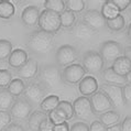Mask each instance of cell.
<instances>
[{
	"instance_id": "cell-42",
	"label": "cell",
	"mask_w": 131,
	"mask_h": 131,
	"mask_svg": "<svg viewBox=\"0 0 131 131\" xmlns=\"http://www.w3.org/2000/svg\"><path fill=\"white\" fill-rule=\"evenodd\" d=\"M121 131H131V116H127V117L122 120Z\"/></svg>"
},
{
	"instance_id": "cell-35",
	"label": "cell",
	"mask_w": 131,
	"mask_h": 131,
	"mask_svg": "<svg viewBox=\"0 0 131 131\" xmlns=\"http://www.w3.org/2000/svg\"><path fill=\"white\" fill-rule=\"evenodd\" d=\"M12 82V75L8 70H0V88H6Z\"/></svg>"
},
{
	"instance_id": "cell-32",
	"label": "cell",
	"mask_w": 131,
	"mask_h": 131,
	"mask_svg": "<svg viewBox=\"0 0 131 131\" xmlns=\"http://www.w3.org/2000/svg\"><path fill=\"white\" fill-rule=\"evenodd\" d=\"M12 53V44L8 40H0V61L8 60Z\"/></svg>"
},
{
	"instance_id": "cell-13",
	"label": "cell",
	"mask_w": 131,
	"mask_h": 131,
	"mask_svg": "<svg viewBox=\"0 0 131 131\" xmlns=\"http://www.w3.org/2000/svg\"><path fill=\"white\" fill-rule=\"evenodd\" d=\"M82 21L86 24H88L96 32L104 29L105 25H106V19L103 17L101 12L97 11L96 9H89L84 12Z\"/></svg>"
},
{
	"instance_id": "cell-46",
	"label": "cell",
	"mask_w": 131,
	"mask_h": 131,
	"mask_svg": "<svg viewBox=\"0 0 131 131\" xmlns=\"http://www.w3.org/2000/svg\"><path fill=\"white\" fill-rule=\"evenodd\" d=\"M106 131H121V123H117V125L111 126V127H107Z\"/></svg>"
},
{
	"instance_id": "cell-2",
	"label": "cell",
	"mask_w": 131,
	"mask_h": 131,
	"mask_svg": "<svg viewBox=\"0 0 131 131\" xmlns=\"http://www.w3.org/2000/svg\"><path fill=\"white\" fill-rule=\"evenodd\" d=\"M39 83H41L46 89L55 88L62 82V72L57 65L45 64L39 68Z\"/></svg>"
},
{
	"instance_id": "cell-3",
	"label": "cell",
	"mask_w": 131,
	"mask_h": 131,
	"mask_svg": "<svg viewBox=\"0 0 131 131\" xmlns=\"http://www.w3.org/2000/svg\"><path fill=\"white\" fill-rule=\"evenodd\" d=\"M40 30L48 32L50 34H54L61 29V14L51 10L44 9L40 14L39 19Z\"/></svg>"
},
{
	"instance_id": "cell-24",
	"label": "cell",
	"mask_w": 131,
	"mask_h": 131,
	"mask_svg": "<svg viewBox=\"0 0 131 131\" xmlns=\"http://www.w3.org/2000/svg\"><path fill=\"white\" fill-rule=\"evenodd\" d=\"M13 103L14 96L11 95L8 88H0V110H7L11 108Z\"/></svg>"
},
{
	"instance_id": "cell-10",
	"label": "cell",
	"mask_w": 131,
	"mask_h": 131,
	"mask_svg": "<svg viewBox=\"0 0 131 131\" xmlns=\"http://www.w3.org/2000/svg\"><path fill=\"white\" fill-rule=\"evenodd\" d=\"M73 108H74V115L78 119L87 120L95 115L92 109V105H90V100L88 97H77L73 103Z\"/></svg>"
},
{
	"instance_id": "cell-19",
	"label": "cell",
	"mask_w": 131,
	"mask_h": 131,
	"mask_svg": "<svg viewBox=\"0 0 131 131\" xmlns=\"http://www.w3.org/2000/svg\"><path fill=\"white\" fill-rule=\"evenodd\" d=\"M101 77L106 84H111V85H117V86H123L126 85V81L123 76L118 75L116 72H114L111 67H107L101 72Z\"/></svg>"
},
{
	"instance_id": "cell-20",
	"label": "cell",
	"mask_w": 131,
	"mask_h": 131,
	"mask_svg": "<svg viewBox=\"0 0 131 131\" xmlns=\"http://www.w3.org/2000/svg\"><path fill=\"white\" fill-rule=\"evenodd\" d=\"M111 68L114 70V72L117 73L118 75L125 77V76L131 71V63L125 55H122V56L118 57V59L112 63Z\"/></svg>"
},
{
	"instance_id": "cell-15",
	"label": "cell",
	"mask_w": 131,
	"mask_h": 131,
	"mask_svg": "<svg viewBox=\"0 0 131 131\" xmlns=\"http://www.w3.org/2000/svg\"><path fill=\"white\" fill-rule=\"evenodd\" d=\"M39 73V66L38 62L34 59H29L28 62L23 66L17 70V75L21 79H32L35 76H38Z\"/></svg>"
},
{
	"instance_id": "cell-16",
	"label": "cell",
	"mask_w": 131,
	"mask_h": 131,
	"mask_svg": "<svg viewBox=\"0 0 131 131\" xmlns=\"http://www.w3.org/2000/svg\"><path fill=\"white\" fill-rule=\"evenodd\" d=\"M40 14H41V12H40L38 7L28 6L23 9L22 13H21V20L27 27H34L39 23Z\"/></svg>"
},
{
	"instance_id": "cell-8",
	"label": "cell",
	"mask_w": 131,
	"mask_h": 131,
	"mask_svg": "<svg viewBox=\"0 0 131 131\" xmlns=\"http://www.w3.org/2000/svg\"><path fill=\"white\" fill-rule=\"evenodd\" d=\"M86 71L84 70L83 65L81 64H72L70 66L64 67L62 71V81L66 84L75 85L79 84V82L85 77Z\"/></svg>"
},
{
	"instance_id": "cell-5",
	"label": "cell",
	"mask_w": 131,
	"mask_h": 131,
	"mask_svg": "<svg viewBox=\"0 0 131 131\" xmlns=\"http://www.w3.org/2000/svg\"><path fill=\"white\" fill-rule=\"evenodd\" d=\"M48 89L39 82H31L25 85V89L23 93V98H25L32 106L40 105L44 99Z\"/></svg>"
},
{
	"instance_id": "cell-7",
	"label": "cell",
	"mask_w": 131,
	"mask_h": 131,
	"mask_svg": "<svg viewBox=\"0 0 131 131\" xmlns=\"http://www.w3.org/2000/svg\"><path fill=\"white\" fill-rule=\"evenodd\" d=\"M122 52L123 50L121 44L116 41L109 40V41H105L100 44L99 54L107 63H114L118 57L122 56Z\"/></svg>"
},
{
	"instance_id": "cell-50",
	"label": "cell",
	"mask_w": 131,
	"mask_h": 131,
	"mask_svg": "<svg viewBox=\"0 0 131 131\" xmlns=\"http://www.w3.org/2000/svg\"><path fill=\"white\" fill-rule=\"evenodd\" d=\"M130 14H131V9H130Z\"/></svg>"
},
{
	"instance_id": "cell-39",
	"label": "cell",
	"mask_w": 131,
	"mask_h": 131,
	"mask_svg": "<svg viewBox=\"0 0 131 131\" xmlns=\"http://www.w3.org/2000/svg\"><path fill=\"white\" fill-rule=\"evenodd\" d=\"M70 131H89V126L83 121L73 123L70 128Z\"/></svg>"
},
{
	"instance_id": "cell-45",
	"label": "cell",
	"mask_w": 131,
	"mask_h": 131,
	"mask_svg": "<svg viewBox=\"0 0 131 131\" xmlns=\"http://www.w3.org/2000/svg\"><path fill=\"white\" fill-rule=\"evenodd\" d=\"M123 55H125L131 63V46H126V48L123 49Z\"/></svg>"
},
{
	"instance_id": "cell-11",
	"label": "cell",
	"mask_w": 131,
	"mask_h": 131,
	"mask_svg": "<svg viewBox=\"0 0 131 131\" xmlns=\"http://www.w3.org/2000/svg\"><path fill=\"white\" fill-rule=\"evenodd\" d=\"M89 100H90V105H92V109L95 115L96 114L101 115L108 110H112V108H114L107 95L104 94L101 90L94 94L93 96H90Z\"/></svg>"
},
{
	"instance_id": "cell-43",
	"label": "cell",
	"mask_w": 131,
	"mask_h": 131,
	"mask_svg": "<svg viewBox=\"0 0 131 131\" xmlns=\"http://www.w3.org/2000/svg\"><path fill=\"white\" fill-rule=\"evenodd\" d=\"M5 131H24L23 127L20 126L19 123H16V122H11L10 125L7 127Z\"/></svg>"
},
{
	"instance_id": "cell-27",
	"label": "cell",
	"mask_w": 131,
	"mask_h": 131,
	"mask_svg": "<svg viewBox=\"0 0 131 131\" xmlns=\"http://www.w3.org/2000/svg\"><path fill=\"white\" fill-rule=\"evenodd\" d=\"M24 89H25V84L23 82V79H21V78L12 79V82L8 86V90L14 97H19L21 95H23Z\"/></svg>"
},
{
	"instance_id": "cell-22",
	"label": "cell",
	"mask_w": 131,
	"mask_h": 131,
	"mask_svg": "<svg viewBox=\"0 0 131 131\" xmlns=\"http://www.w3.org/2000/svg\"><path fill=\"white\" fill-rule=\"evenodd\" d=\"M99 121L103 123L105 127H111L119 123L120 115L115 110H108L99 116Z\"/></svg>"
},
{
	"instance_id": "cell-18",
	"label": "cell",
	"mask_w": 131,
	"mask_h": 131,
	"mask_svg": "<svg viewBox=\"0 0 131 131\" xmlns=\"http://www.w3.org/2000/svg\"><path fill=\"white\" fill-rule=\"evenodd\" d=\"M28 53L25 52L24 50L22 49H17L12 51L11 55L9 56L8 59V64L11 66L12 68H20L21 66H23V65L28 62Z\"/></svg>"
},
{
	"instance_id": "cell-21",
	"label": "cell",
	"mask_w": 131,
	"mask_h": 131,
	"mask_svg": "<svg viewBox=\"0 0 131 131\" xmlns=\"http://www.w3.org/2000/svg\"><path fill=\"white\" fill-rule=\"evenodd\" d=\"M46 118H48L46 112L42 111V110H34L28 119V126H29V128H30V130L39 131L40 125H41Z\"/></svg>"
},
{
	"instance_id": "cell-41",
	"label": "cell",
	"mask_w": 131,
	"mask_h": 131,
	"mask_svg": "<svg viewBox=\"0 0 131 131\" xmlns=\"http://www.w3.org/2000/svg\"><path fill=\"white\" fill-rule=\"evenodd\" d=\"M107 127H105L99 120H95L92 122V125L89 126V131H106Z\"/></svg>"
},
{
	"instance_id": "cell-28",
	"label": "cell",
	"mask_w": 131,
	"mask_h": 131,
	"mask_svg": "<svg viewBox=\"0 0 131 131\" xmlns=\"http://www.w3.org/2000/svg\"><path fill=\"white\" fill-rule=\"evenodd\" d=\"M48 118L55 126L62 125V123L67 121V117H66V115H65V112L59 107H56L55 109H53L52 111H50L49 115H48Z\"/></svg>"
},
{
	"instance_id": "cell-36",
	"label": "cell",
	"mask_w": 131,
	"mask_h": 131,
	"mask_svg": "<svg viewBox=\"0 0 131 131\" xmlns=\"http://www.w3.org/2000/svg\"><path fill=\"white\" fill-rule=\"evenodd\" d=\"M11 118L12 116L10 112H8L7 110H0V125H1L3 128H7L10 123H11Z\"/></svg>"
},
{
	"instance_id": "cell-6",
	"label": "cell",
	"mask_w": 131,
	"mask_h": 131,
	"mask_svg": "<svg viewBox=\"0 0 131 131\" xmlns=\"http://www.w3.org/2000/svg\"><path fill=\"white\" fill-rule=\"evenodd\" d=\"M78 52L73 45L64 44L61 45L56 50L55 53V61L56 65L59 67H66L74 64V62L77 60Z\"/></svg>"
},
{
	"instance_id": "cell-38",
	"label": "cell",
	"mask_w": 131,
	"mask_h": 131,
	"mask_svg": "<svg viewBox=\"0 0 131 131\" xmlns=\"http://www.w3.org/2000/svg\"><path fill=\"white\" fill-rule=\"evenodd\" d=\"M122 95L126 105H131V85L126 84L122 86Z\"/></svg>"
},
{
	"instance_id": "cell-31",
	"label": "cell",
	"mask_w": 131,
	"mask_h": 131,
	"mask_svg": "<svg viewBox=\"0 0 131 131\" xmlns=\"http://www.w3.org/2000/svg\"><path fill=\"white\" fill-rule=\"evenodd\" d=\"M101 10H103V11H101V14H103V17L105 19H111V18H115V17H117L118 14H120L118 9L110 2V0L105 1Z\"/></svg>"
},
{
	"instance_id": "cell-47",
	"label": "cell",
	"mask_w": 131,
	"mask_h": 131,
	"mask_svg": "<svg viewBox=\"0 0 131 131\" xmlns=\"http://www.w3.org/2000/svg\"><path fill=\"white\" fill-rule=\"evenodd\" d=\"M125 81H126V84H130L131 85V71L125 76Z\"/></svg>"
},
{
	"instance_id": "cell-49",
	"label": "cell",
	"mask_w": 131,
	"mask_h": 131,
	"mask_svg": "<svg viewBox=\"0 0 131 131\" xmlns=\"http://www.w3.org/2000/svg\"><path fill=\"white\" fill-rule=\"evenodd\" d=\"M2 130H3V127H2L1 125H0V131H2Z\"/></svg>"
},
{
	"instance_id": "cell-26",
	"label": "cell",
	"mask_w": 131,
	"mask_h": 131,
	"mask_svg": "<svg viewBox=\"0 0 131 131\" xmlns=\"http://www.w3.org/2000/svg\"><path fill=\"white\" fill-rule=\"evenodd\" d=\"M14 6L12 2L1 0L0 1V18L5 20H9L14 16Z\"/></svg>"
},
{
	"instance_id": "cell-1",
	"label": "cell",
	"mask_w": 131,
	"mask_h": 131,
	"mask_svg": "<svg viewBox=\"0 0 131 131\" xmlns=\"http://www.w3.org/2000/svg\"><path fill=\"white\" fill-rule=\"evenodd\" d=\"M53 34H50L42 30L33 31L28 39L29 50L31 51V53L38 56H45L46 54H49L53 48Z\"/></svg>"
},
{
	"instance_id": "cell-33",
	"label": "cell",
	"mask_w": 131,
	"mask_h": 131,
	"mask_svg": "<svg viewBox=\"0 0 131 131\" xmlns=\"http://www.w3.org/2000/svg\"><path fill=\"white\" fill-rule=\"evenodd\" d=\"M66 10H70L72 12H82L85 8V1L83 0H67L65 1Z\"/></svg>"
},
{
	"instance_id": "cell-12",
	"label": "cell",
	"mask_w": 131,
	"mask_h": 131,
	"mask_svg": "<svg viewBox=\"0 0 131 131\" xmlns=\"http://www.w3.org/2000/svg\"><path fill=\"white\" fill-rule=\"evenodd\" d=\"M32 107L33 106L25 98H18L17 100H14L12 107L10 108V114L14 119L23 120L30 117L32 114Z\"/></svg>"
},
{
	"instance_id": "cell-44",
	"label": "cell",
	"mask_w": 131,
	"mask_h": 131,
	"mask_svg": "<svg viewBox=\"0 0 131 131\" xmlns=\"http://www.w3.org/2000/svg\"><path fill=\"white\" fill-rule=\"evenodd\" d=\"M53 131H70V126H68L67 121L62 123V125H59V126H55Z\"/></svg>"
},
{
	"instance_id": "cell-48",
	"label": "cell",
	"mask_w": 131,
	"mask_h": 131,
	"mask_svg": "<svg viewBox=\"0 0 131 131\" xmlns=\"http://www.w3.org/2000/svg\"><path fill=\"white\" fill-rule=\"evenodd\" d=\"M127 35H128L129 41L131 42V23L128 25V29H127Z\"/></svg>"
},
{
	"instance_id": "cell-17",
	"label": "cell",
	"mask_w": 131,
	"mask_h": 131,
	"mask_svg": "<svg viewBox=\"0 0 131 131\" xmlns=\"http://www.w3.org/2000/svg\"><path fill=\"white\" fill-rule=\"evenodd\" d=\"M78 90L84 97L93 96L98 90V83L94 76H85L78 84Z\"/></svg>"
},
{
	"instance_id": "cell-40",
	"label": "cell",
	"mask_w": 131,
	"mask_h": 131,
	"mask_svg": "<svg viewBox=\"0 0 131 131\" xmlns=\"http://www.w3.org/2000/svg\"><path fill=\"white\" fill-rule=\"evenodd\" d=\"M54 128H55V125H54L49 118H46L44 121L40 125L39 131H53Z\"/></svg>"
},
{
	"instance_id": "cell-29",
	"label": "cell",
	"mask_w": 131,
	"mask_h": 131,
	"mask_svg": "<svg viewBox=\"0 0 131 131\" xmlns=\"http://www.w3.org/2000/svg\"><path fill=\"white\" fill-rule=\"evenodd\" d=\"M44 8L46 10H51V11L61 14L66 7H65V1H63V0H45Z\"/></svg>"
},
{
	"instance_id": "cell-9",
	"label": "cell",
	"mask_w": 131,
	"mask_h": 131,
	"mask_svg": "<svg viewBox=\"0 0 131 131\" xmlns=\"http://www.w3.org/2000/svg\"><path fill=\"white\" fill-rule=\"evenodd\" d=\"M100 89L104 94H106L109 100L111 101L114 108L123 107L126 105L125 99L122 95V87L117 85H111V84H103L100 86Z\"/></svg>"
},
{
	"instance_id": "cell-14",
	"label": "cell",
	"mask_w": 131,
	"mask_h": 131,
	"mask_svg": "<svg viewBox=\"0 0 131 131\" xmlns=\"http://www.w3.org/2000/svg\"><path fill=\"white\" fill-rule=\"evenodd\" d=\"M72 33L76 39L82 40V41H88L96 34V31L92 29L88 24H86L83 21H78L74 24L72 29Z\"/></svg>"
},
{
	"instance_id": "cell-34",
	"label": "cell",
	"mask_w": 131,
	"mask_h": 131,
	"mask_svg": "<svg viewBox=\"0 0 131 131\" xmlns=\"http://www.w3.org/2000/svg\"><path fill=\"white\" fill-rule=\"evenodd\" d=\"M57 107L61 108L62 110L65 112V115H66V117H67V121H68V120H71L73 117H74V108H73V104H71L70 101H67V100H61Z\"/></svg>"
},
{
	"instance_id": "cell-30",
	"label": "cell",
	"mask_w": 131,
	"mask_h": 131,
	"mask_svg": "<svg viewBox=\"0 0 131 131\" xmlns=\"http://www.w3.org/2000/svg\"><path fill=\"white\" fill-rule=\"evenodd\" d=\"M76 23L75 13L70 10H64L61 13V25L63 28H72Z\"/></svg>"
},
{
	"instance_id": "cell-25",
	"label": "cell",
	"mask_w": 131,
	"mask_h": 131,
	"mask_svg": "<svg viewBox=\"0 0 131 131\" xmlns=\"http://www.w3.org/2000/svg\"><path fill=\"white\" fill-rule=\"evenodd\" d=\"M60 101L61 100H60L59 96L51 95V96L45 97L44 99L42 100V103L40 104V108H41V110L44 111V112H50L59 106Z\"/></svg>"
},
{
	"instance_id": "cell-37",
	"label": "cell",
	"mask_w": 131,
	"mask_h": 131,
	"mask_svg": "<svg viewBox=\"0 0 131 131\" xmlns=\"http://www.w3.org/2000/svg\"><path fill=\"white\" fill-rule=\"evenodd\" d=\"M110 2L114 5L118 11H123L131 5V0H110Z\"/></svg>"
},
{
	"instance_id": "cell-23",
	"label": "cell",
	"mask_w": 131,
	"mask_h": 131,
	"mask_svg": "<svg viewBox=\"0 0 131 131\" xmlns=\"http://www.w3.org/2000/svg\"><path fill=\"white\" fill-rule=\"evenodd\" d=\"M126 21L122 14H118L117 17L111 18V19H106V27L111 32H119L125 29Z\"/></svg>"
},
{
	"instance_id": "cell-4",
	"label": "cell",
	"mask_w": 131,
	"mask_h": 131,
	"mask_svg": "<svg viewBox=\"0 0 131 131\" xmlns=\"http://www.w3.org/2000/svg\"><path fill=\"white\" fill-rule=\"evenodd\" d=\"M105 61L99 52L96 51H87L83 56V67L87 73L92 75L98 74L104 71Z\"/></svg>"
}]
</instances>
